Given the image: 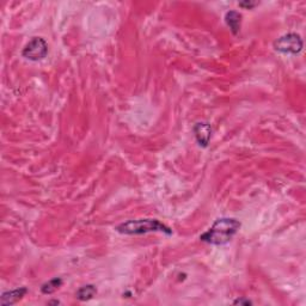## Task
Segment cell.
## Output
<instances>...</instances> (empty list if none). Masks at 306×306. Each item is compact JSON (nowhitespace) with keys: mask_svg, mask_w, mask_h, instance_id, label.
I'll list each match as a JSON object with an SVG mask.
<instances>
[{"mask_svg":"<svg viewBox=\"0 0 306 306\" xmlns=\"http://www.w3.org/2000/svg\"><path fill=\"white\" fill-rule=\"evenodd\" d=\"M240 228V222L234 218H221L214 221L212 227L200 236L202 242L212 245H225Z\"/></svg>","mask_w":306,"mask_h":306,"instance_id":"6da1fadb","label":"cell"},{"mask_svg":"<svg viewBox=\"0 0 306 306\" xmlns=\"http://www.w3.org/2000/svg\"><path fill=\"white\" fill-rule=\"evenodd\" d=\"M116 231L127 236H135V234H145L150 232H164L171 234L172 231L168 226L160 222L157 219H137V220H128L122 222L116 227Z\"/></svg>","mask_w":306,"mask_h":306,"instance_id":"7a4b0ae2","label":"cell"},{"mask_svg":"<svg viewBox=\"0 0 306 306\" xmlns=\"http://www.w3.org/2000/svg\"><path fill=\"white\" fill-rule=\"evenodd\" d=\"M274 49L282 54L296 55L300 53L302 49V40L298 34H286L274 42Z\"/></svg>","mask_w":306,"mask_h":306,"instance_id":"3957f363","label":"cell"},{"mask_svg":"<svg viewBox=\"0 0 306 306\" xmlns=\"http://www.w3.org/2000/svg\"><path fill=\"white\" fill-rule=\"evenodd\" d=\"M48 55V45L42 37H33L22 52V57L30 61H41Z\"/></svg>","mask_w":306,"mask_h":306,"instance_id":"277c9868","label":"cell"},{"mask_svg":"<svg viewBox=\"0 0 306 306\" xmlns=\"http://www.w3.org/2000/svg\"><path fill=\"white\" fill-rule=\"evenodd\" d=\"M197 143L200 146L207 147L212 137V128L207 122H197L193 128Z\"/></svg>","mask_w":306,"mask_h":306,"instance_id":"5b68a950","label":"cell"},{"mask_svg":"<svg viewBox=\"0 0 306 306\" xmlns=\"http://www.w3.org/2000/svg\"><path fill=\"white\" fill-rule=\"evenodd\" d=\"M28 293V288L26 287H20V288L9 290V292H4L2 294V305L3 306H9L16 304L23 299V296Z\"/></svg>","mask_w":306,"mask_h":306,"instance_id":"8992f818","label":"cell"},{"mask_svg":"<svg viewBox=\"0 0 306 306\" xmlns=\"http://www.w3.org/2000/svg\"><path fill=\"white\" fill-rule=\"evenodd\" d=\"M225 22H226L227 27L230 28L233 35H237L240 30V26H242V15L238 11H228L225 15Z\"/></svg>","mask_w":306,"mask_h":306,"instance_id":"52a82bcc","label":"cell"},{"mask_svg":"<svg viewBox=\"0 0 306 306\" xmlns=\"http://www.w3.org/2000/svg\"><path fill=\"white\" fill-rule=\"evenodd\" d=\"M96 294H97V289H96V287L94 285H86L80 287V288L77 290L76 296L80 301H88L94 298Z\"/></svg>","mask_w":306,"mask_h":306,"instance_id":"ba28073f","label":"cell"},{"mask_svg":"<svg viewBox=\"0 0 306 306\" xmlns=\"http://www.w3.org/2000/svg\"><path fill=\"white\" fill-rule=\"evenodd\" d=\"M63 279H60V277H55V279L49 280L48 282L43 283L41 287V292L43 294H52V293L57 292V290L60 288L61 286H63Z\"/></svg>","mask_w":306,"mask_h":306,"instance_id":"9c48e42d","label":"cell"},{"mask_svg":"<svg viewBox=\"0 0 306 306\" xmlns=\"http://www.w3.org/2000/svg\"><path fill=\"white\" fill-rule=\"evenodd\" d=\"M233 304L234 305H238V304H239V305H251L252 301H250L249 299L242 298V299H237V300H234Z\"/></svg>","mask_w":306,"mask_h":306,"instance_id":"30bf717a","label":"cell"},{"mask_svg":"<svg viewBox=\"0 0 306 306\" xmlns=\"http://www.w3.org/2000/svg\"><path fill=\"white\" fill-rule=\"evenodd\" d=\"M257 5V3H252V2H245V3H239L240 8H246V9H252Z\"/></svg>","mask_w":306,"mask_h":306,"instance_id":"8fae6325","label":"cell"},{"mask_svg":"<svg viewBox=\"0 0 306 306\" xmlns=\"http://www.w3.org/2000/svg\"><path fill=\"white\" fill-rule=\"evenodd\" d=\"M48 304H60V302H59V301H57V300H55V301H49V302H48Z\"/></svg>","mask_w":306,"mask_h":306,"instance_id":"7c38bea8","label":"cell"}]
</instances>
